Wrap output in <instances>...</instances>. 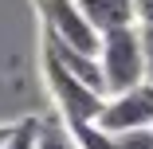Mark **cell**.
<instances>
[{"instance_id": "1", "label": "cell", "mask_w": 153, "mask_h": 149, "mask_svg": "<svg viewBox=\"0 0 153 149\" xmlns=\"http://www.w3.org/2000/svg\"><path fill=\"white\" fill-rule=\"evenodd\" d=\"M102 75H106V94L118 98L134 90V86L149 82L145 71V51H141V32L137 27H122V32L102 36Z\"/></svg>"}, {"instance_id": "2", "label": "cell", "mask_w": 153, "mask_h": 149, "mask_svg": "<svg viewBox=\"0 0 153 149\" xmlns=\"http://www.w3.org/2000/svg\"><path fill=\"white\" fill-rule=\"evenodd\" d=\"M43 75H47V86H51V98L59 102V118L63 122H71V126L75 122H98V114L110 102L106 94H98L94 86H86L75 75H67L51 55H43Z\"/></svg>"}, {"instance_id": "3", "label": "cell", "mask_w": 153, "mask_h": 149, "mask_svg": "<svg viewBox=\"0 0 153 149\" xmlns=\"http://www.w3.org/2000/svg\"><path fill=\"white\" fill-rule=\"evenodd\" d=\"M39 8H43V32L47 36H55L59 43H67L75 51L102 55V36L94 32V24L79 8V0H39Z\"/></svg>"}, {"instance_id": "4", "label": "cell", "mask_w": 153, "mask_h": 149, "mask_svg": "<svg viewBox=\"0 0 153 149\" xmlns=\"http://www.w3.org/2000/svg\"><path fill=\"white\" fill-rule=\"evenodd\" d=\"M98 126L114 137L134 133V130H153V82H141L134 90L110 98L106 110L98 114Z\"/></svg>"}, {"instance_id": "5", "label": "cell", "mask_w": 153, "mask_h": 149, "mask_svg": "<svg viewBox=\"0 0 153 149\" xmlns=\"http://www.w3.org/2000/svg\"><path fill=\"white\" fill-rule=\"evenodd\" d=\"M43 55H51L59 67H63L67 75H75L79 82H86V86H94L98 94H106V75H102V59L98 55H86V51H75V47H67V43H59L55 36H47L43 32ZM110 98V94H106Z\"/></svg>"}, {"instance_id": "6", "label": "cell", "mask_w": 153, "mask_h": 149, "mask_svg": "<svg viewBox=\"0 0 153 149\" xmlns=\"http://www.w3.org/2000/svg\"><path fill=\"white\" fill-rule=\"evenodd\" d=\"M79 8L86 12V20L94 24L98 36H110V32H122V27L137 24L134 0H79Z\"/></svg>"}, {"instance_id": "7", "label": "cell", "mask_w": 153, "mask_h": 149, "mask_svg": "<svg viewBox=\"0 0 153 149\" xmlns=\"http://www.w3.org/2000/svg\"><path fill=\"white\" fill-rule=\"evenodd\" d=\"M39 149H82L71 133V126L63 122V118H43L39 126Z\"/></svg>"}, {"instance_id": "8", "label": "cell", "mask_w": 153, "mask_h": 149, "mask_svg": "<svg viewBox=\"0 0 153 149\" xmlns=\"http://www.w3.org/2000/svg\"><path fill=\"white\" fill-rule=\"evenodd\" d=\"M67 126H71V122H67ZM71 133H75V141H79L82 149H122V141H118L114 133H106L98 122H75Z\"/></svg>"}, {"instance_id": "9", "label": "cell", "mask_w": 153, "mask_h": 149, "mask_svg": "<svg viewBox=\"0 0 153 149\" xmlns=\"http://www.w3.org/2000/svg\"><path fill=\"white\" fill-rule=\"evenodd\" d=\"M39 118H27V122H16L12 133L4 137V145L0 149H39Z\"/></svg>"}, {"instance_id": "10", "label": "cell", "mask_w": 153, "mask_h": 149, "mask_svg": "<svg viewBox=\"0 0 153 149\" xmlns=\"http://www.w3.org/2000/svg\"><path fill=\"white\" fill-rule=\"evenodd\" d=\"M118 141H122V149H153V130H134V133H122Z\"/></svg>"}, {"instance_id": "11", "label": "cell", "mask_w": 153, "mask_h": 149, "mask_svg": "<svg viewBox=\"0 0 153 149\" xmlns=\"http://www.w3.org/2000/svg\"><path fill=\"white\" fill-rule=\"evenodd\" d=\"M141 32V51H145V71H149V82H153V24L137 27Z\"/></svg>"}, {"instance_id": "12", "label": "cell", "mask_w": 153, "mask_h": 149, "mask_svg": "<svg viewBox=\"0 0 153 149\" xmlns=\"http://www.w3.org/2000/svg\"><path fill=\"white\" fill-rule=\"evenodd\" d=\"M134 16H137V24L145 27V24H153V0H134Z\"/></svg>"}, {"instance_id": "13", "label": "cell", "mask_w": 153, "mask_h": 149, "mask_svg": "<svg viewBox=\"0 0 153 149\" xmlns=\"http://www.w3.org/2000/svg\"><path fill=\"white\" fill-rule=\"evenodd\" d=\"M12 133V126H0V145H4V137Z\"/></svg>"}]
</instances>
